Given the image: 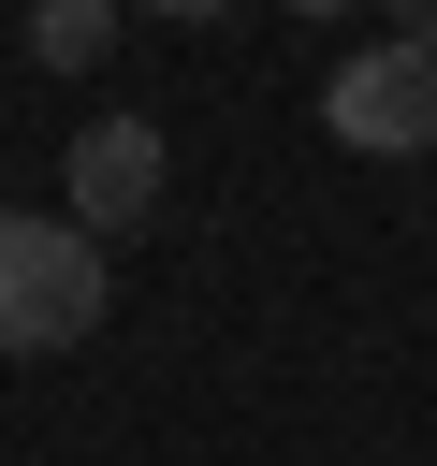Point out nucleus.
I'll use <instances>...</instances> for the list:
<instances>
[{"label": "nucleus", "instance_id": "obj_7", "mask_svg": "<svg viewBox=\"0 0 437 466\" xmlns=\"http://www.w3.org/2000/svg\"><path fill=\"white\" fill-rule=\"evenodd\" d=\"M291 15H350V0H291Z\"/></svg>", "mask_w": 437, "mask_h": 466}, {"label": "nucleus", "instance_id": "obj_4", "mask_svg": "<svg viewBox=\"0 0 437 466\" xmlns=\"http://www.w3.org/2000/svg\"><path fill=\"white\" fill-rule=\"evenodd\" d=\"M102 44H117V0H29V58L44 73H87Z\"/></svg>", "mask_w": 437, "mask_h": 466}, {"label": "nucleus", "instance_id": "obj_6", "mask_svg": "<svg viewBox=\"0 0 437 466\" xmlns=\"http://www.w3.org/2000/svg\"><path fill=\"white\" fill-rule=\"evenodd\" d=\"M408 44H422V58H437V0H408Z\"/></svg>", "mask_w": 437, "mask_h": 466}, {"label": "nucleus", "instance_id": "obj_5", "mask_svg": "<svg viewBox=\"0 0 437 466\" xmlns=\"http://www.w3.org/2000/svg\"><path fill=\"white\" fill-rule=\"evenodd\" d=\"M146 15H175V29H204V15H233V0H146Z\"/></svg>", "mask_w": 437, "mask_h": 466}, {"label": "nucleus", "instance_id": "obj_1", "mask_svg": "<svg viewBox=\"0 0 437 466\" xmlns=\"http://www.w3.org/2000/svg\"><path fill=\"white\" fill-rule=\"evenodd\" d=\"M73 335H102V233H73L44 204H0V350L44 364Z\"/></svg>", "mask_w": 437, "mask_h": 466}, {"label": "nucleus", "instance_id": "obj_2", "mask_svg": "<svg viewBox=\"0 0 437 466\" xmlns=\"http://www.w3.org/2000/svg\"><path fill=\"white\" fill-rule=\"evenodd\" d=\"M320 116H335V146H364V160H422V146H437V58H422V44H364V58L320 87Z\"/></svg>", "mask_w": 437, "mask_h": 466}, {"label": "nucleus", "instance_id": "obj_3", "mask_svg": "<svg viewBox=\"0 0 437 466\" xmlns=\"http://www.w3.org/2000/svg\"><path fill=\"white\" fill-rule=\"evenodd\" d=\"M58 189H73V204H58L73 233H131V218L160 204V116H87Z\"/></svg>", "mask_w": 437, "mask_h": 466}]
</instances>
